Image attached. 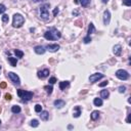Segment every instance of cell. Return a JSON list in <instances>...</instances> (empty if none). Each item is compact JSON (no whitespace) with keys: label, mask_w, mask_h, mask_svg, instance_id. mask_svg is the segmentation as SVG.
<instances>
[{"label":"cell","mask_w":131,"mask_h":131,"mask_svg":"<svg viewBox=\"0 0 131 131\" xmlns=\"http://www.w3.org/2000/svg\"><path fill=\"white\" fill-rule=\"evenodd\" d=\"M61 37V34L60 31H57L56 29H49L48 31H46L45 33H44V38L47 40H57L60 39Z\"/></svg>","instance_id":"1"},{"label":"cell","mask_w":131,"mask_h":131,"mask_svg":"<svg viewBox=\"0 0 131 131\" xmlns=\"http://www.w3.org/2000/svg\"><path fill=\"white\" fill-rule=\"evenodd\" d=\"M24 23H25V18L20 15V13H15V15H13V20H12V26L15 27V28H20Z\"/></svg>","instance_id":"2"},{"label":"cell","mask_w":131,"mask_h":131,"mask_svg":"<svg viewBox=\"0 0 131 131\" xmlns=\"http://www.w3.org/2000/svg\"><path fill=\"white\" fill-rule=\"evenodd\" d=\"M49 4H44L40 7V18L44 20H49Z\"/></svg>","instance_id":"3"},{"label":"cell","mask_w":131,"mask_h":131,"mask_svg":"<svg viewBox=\"0 0 131 131\" xmlns=\"http://www.w3.org/2000/svg\"><path fill=\"white\" fill-rule=\"evenodd\" d=\"M18 95L20 96V97L23 98L24 101H30V99L33 97V92L25 91V90H22V89H19V90H18Z\"/></svg>","instance_id":"4"},{"label":"cell","mask_w":131,"mask_h":131,"mask_svg":"<svg viewBox=\"0 0 131 131\" xmlns=\"http://www.w3.org/2000/svg\"><path fill=\"white\" fill-rule=\"evenodd\" d=\"M116 77L120 80H127L129 78V74L125 70H118L116 72Z\"/></svg>","instance_id":"5"},{"label":"cell","mask_w":131,"mask_h":131,"mask_svg":"<svg viewBox=\"0 0 131 131\" xmlns=\"http://www.w3.org/2000/svg\"><path fill=\"white\" fill-rule=\"evenodd\" d=\"M8 77H9V79L11 80V82L13 84H15V85H20V80L19 76L16 75L15 73H13V72H9Z\"/></svg>","instance_id":"6"},{"label":"cell","mask_w":131,"mask_h":131,"mask_svg":"<svg viewBox=\"0 0 131 131\" xmlns=\"http://www.w3.org/2000/svg\"><path fill=\"white\" fill-rule=\"evenodd\" d=\"M103 78V74L101 73H95V74H92L90 77H89V81L91 82V83H95V82H97L99 79Z\"/></svg>","instance_id":"7"},{"label":"cell","mask_w":131,"mask_h":131,"mask_svg":"<svg viewBox=\"0 0 131 131\" xmlns=\"http://www.w3.org/2000/svg\"><path fill=\"white\" fill-rule=\"evenodd\" d=\"M110 22H111V12H110V10H105V12H103V24L106 26L109 25Z\"/></svg>","instance_id":"8"},{"label":"cell","mask_w":131,"mask_h":131,"mask_svg":"<svg viewBox=\"0 0 131 131\" xmlns=\"http://www.w3.org/2000/svg\"><path fill=\"white\" fill-rule=\"evenodd\" d=\"M60 45L58 44H48V45L45 47V49H47L50 52H56V51L60 49Z\"/></svg>","instance_id":"9"},{"label":"cell","mask_w":131,"mask_h":131,"mask_svg":"<svg viewBox=\"0 0 131 131\" xmlns=\"http://www.w3.org/2000/svg\"><path fill=\"white\" fill-rule=\"evenodd\" d=\"M113 52H114V54H115V55H117V56L121 55V53H122V47H121V45L117 44V45L114 46V48H113Z\"/></svg>","instance_id":"10"},{"label":"cell","mask_w":131,"mask_h":131,"mask_svg":"<svg viewBox=\"0 0 131 131\" xmlns=\"http://www.w3.org/2000/svg\"><path fill=\"white\" fill-rule=\"evenodd\" d=\"M48 75H49V70H48V69H44V70L38 72V77L41 78V79L46 78Z\"/></svg>","instance_id":"11"},{"label":"cell","mask_w":131,"mask_h":131,"mask_svg":"<svg viewBox=\"0 0 131 131\" xmlns=\"http://www.w3.org/2000/svg\"><path fill=\"white\" fill-rule=\"evenodd\" d=\"M53 105H54L55 108L60 109V108H63V106H65L66 102H65V101H63V99H56V101H54Z\"/></svg>","instance_id":"12"},{"label":"cell","mask_w":131,"mask_h":131,"mask_svg":"<svg viewBox=\"0 0 131 131\" xmlns=\"http://www.w3.org/2000/svg\"><path fill=\"white\" fill-rule=\"evenodd\" d=\"M34 50H35V52L37 54H44V53H45V51H46L45 47H43V46H41V45L36 46L35 48H34Z\"/></svg>","instance_id":"13"},{"label":"cell","mask_w":131,"mask_h":131,"mask_svg":"<svg viewBox=\"0 0 131 131\" xmlns=\"http://www.w3.org/2000/svg\"><path fill=\"white\" fill-rule=\"evenodd\" d=\"M40 118H41V120H43V121H47V120L49 119V114H48L47 111H41Z\"/></svg>","instance_id":"14"},{"label":"cell","mask_w":131,"mask_h":131,"mask_svg":"<svg viewBox=\"0 0 131 131\" xmlns=\"http://www.w3.org/2000/svg\"><path fill=\"white\" fill-rule=\"evenodd\" d=\"M80 115H81V108L80 106H75L73 112V117L74 118H79Z\"/></svg>","instance_id":"15"},{"label":"cell","mask_w":131,"mask_h":131,"mask_svg":"<svg viewBox=\"0 0 131 131\" xmlns=\"http://www.w3.org/2000/svg\"><path fill=\"white\" fill-rule=\"evenodd\" d=\"M70 86V82L69 81H63L60 83V88L61 89V90H65L67 87H69Z\"/></svg>","instance_id":"16"},{"label":"cell","mask_w":131,"mask_h":131,"mask_svg":"<svg viewBox=\"0 0 131 131\" xmlns=\"http://www.w3.org/2000/svg\"><path fill=\"white\" fill-rule=\"evenodd\" d=\"M109 96H110V92L108 90H101V97L103 98V99H106V98H109Z\"/></svg>","instance_id":"17"},{"label":"cell","mask_w":131,"mask_h":131,"mask_svg":"<svg viewBox=\"0 0 131 131\" xmlns=\"http://www.w3.org/2000/svg\"><path fill=\"white\" fill-rule=\"evenodd\" d=\"M95 32V28H94V25L92 23L89 24V27H88V36H90V34H93Z\"/></svg>","instance_id":"18"},{"label":"cell","mask_w":131,"mask_h":131,"mask_svg":"<svg viewBox=\"0 0 131 131\" xmlns=\"http://www.w3.org/2000/svg\"><path fill=\"white\" fill-rule=\"evenodd\" d=\"M98 118H99V112L98 111H93L91 113V119L92 120L95 121V120H97Z\"/></svg>","instance_id":"19"},{"label":"cell","mask_w":131,"mask_h":131,"mask_svg":"<svg viewBox=\"0 0 131 131\" xmlns=\"http://www.w3.org/2000/svg\"><path fill=\"white\" fill-rule=\"evenodd\" d=\"M8 60H9V63H10V65H11L12 67H16V64H18V60H16V58L9 56V57H8Z\"/></svg>","instance_id":"20"},{"label":"cell","mask_w":131,"mask_h":131,"mask_svg":"<svg viewBox=\"0 0 131 131\" xmlns=\"http://www.w3.org/2000/svg\"><path fill=\"white\" fill-rule=\"evenodd\" d=\"M20 106H13L12 108H11V112L13 113V114H19V113H20Z\"/></svg>","instance_id":"21"},{"label":"cell","mask_w":131,"mask_h":131,"mask_svg":"<svg viewBox=\"0 0 131 131\" xmlns=\"http://www.w3.org/2000/svg\"><path fill=\"white\" fill-rule=\"evenodd\" d=\"M93 103H94V106H102V99L101 98H94V101H93Z\"/></svg>","instance_id":"22"},{"label":"cell","mask_w":131,"mask_h":131,"mask_svg":"<svg viewBox=\"0 0 131 131\" xmlns=\"http://www.w3.org/2000/svg\"><path fill=\"white\" fill-rule=\"evenodd\" d=\"M44 89H45V90H46L47 94H51V93H52V90H53V88H52V86H51V85L44 86Z\"/></svg>","instance_id":"23"},{"label":"cell","mask_w":131,"mask_h":131,"mask_svg":"<svg viewBox=\"0 0 131 131\" xmlns=\"http://www.w3.org/2000/svg\"><path fill=\"white\" fill-rule=\"evenodd\" d=\"M30 125L32 127H34V128H35V127H38V126H39V121L36 120V119H34V120H32V121L30 122Z\"/></svg>","instance_id":"24"},{"label":"cell","mask_w":131,"mask_h":131,"mask_svg":"<svg viewBox=\"0 0 131 131\" xmlns=\"http://www.w3.org/2000/svg\"><path fill=\"white\" fill-rule=\"evenodd\" d=\"M15 55L18 56V57H20V58H22L23 56H24V52L22 50H19V49H15Z\"/></svg>","instance_id":"25"},{"label":"cell","mask_w":131,"mask_h":131,"mask_svg":"<svg viewBox=\"0 0 131 131\" xmlns=\"http://www.w3.org/2000/svg\"><path fill=\"white\" fill-rule=\"evenodd\" d=\"M80 3H81L82 6L86 7V6L89 5V3H90V0H80Z\"/></svg>","instance_id":"26"},{"label":"cell","mask_w":131,"mask_h":131,"mask_svg":"<svg viewBox=\"0 0 131 131\" xmlns=\"http://www.w3.org/2000/svg\"><path fill=\"white\" fill-rule=\"evenodd\" d=\"M41 111H42V106H41V105H36L35 106V112L40 113Z\"/></svg>","instance_id":"27"},{"label":"cell","mask_w":131,"mask_h":131,"mask_svg":"<svg viewBox=\"0 0 131 131\" xmlns=\"http://www.w3.org/2000/svg\"><path fill=\"white\" fill-rule=\"evenodd\" d=\"M8 20H9V18H8L7 15H2V22L3 23H8Z\"/></svg>","instance_id":"28"},{"label":"cell","mask_w":131,"mask_h":131,"mask_svg":"<svg viewBox=\"0 0 131 131\" xmlns=\"http://www.w3.org/2000/svg\"><path fill=\"white\" fill-rule=\"evenodd\" d=\"M83 42L85 43V44H87V43H89V42H91V38H90V36H86L84 39H83Z\"/></svg>","instance_id":"29"},{"label":"cell","mask_w":131,"mask_h":131,"mask_svg":"<svg viewBox=\"0 0 131 131\" xmlns=\"http://www.w3.org/2000/svg\"><path fill=\"white\" fill-rule=\"evenodd\" d=\"M118 91L120 92V93H124V92L126 91V87L125 86H120V87L118 88Z\"/></svg>","instance_id":"30"},{"label":"cell","mask_w":131,"mask_h":131,"mask_svg":"<svg viewBox=\"0 0 131 131\" xmlns=\"http://www.w3.org/2000/svg\"><path fill=\"white\" fill-rule=\"evenodd\" d=\"M6 10V7H5V5H3V4H0V15L1 13H3Z\"/></svg>","instance_id":"31"},{"label":"cell","mask_w":131,"mask_h":131,"mask_svg":"<svg viewBox=\"0 0 131 131\" xmlns=\"http://www.w3.org/2000/svg\"><path fill=\"white\" fill-rule=\"evenodd\" d=\"M123 5L130 6L131 5V0H123Z\"/></svg>","instance_id":"32"},{"label":"cell","mask_w":131,"mask_h":131,"mask_svg":"<svg viewBox=\"0 0 131 131\" xmlns=\"http://www.w3.org/2000/svg\"><path fill=\"white\" fill-rule=\"evenodd\" d=\"M49 83H50V84L56 83V78H55V77H51V78L49 79Z\"/></svg>","instance_id":"33"},{"label":"cell","mask_w":131,"mask_h":131,"mask_svg":"<svg viewBox=\"0 0 131 131\" xmlns=\"http://www.w3.org/2000/svg\"><path fill=\"white\" fill-rule=\"evenodd\" d=\"M4 97H5V99H6V101H11L12 96H11V94H9V93H6Z\"/></svg>","instance_id":"34"},{"label":"cell","mask_w":131,"mask_h":131,"mask_svg":"<svg viewBox=\"0 0 131 131\" xmlns=\"http://www.w3.org/2000/svg\"><path fill=\"white\" fill-rule=\"evenodd\" d=\"M109 84V82L108 81H105V82H102V83L99 84V87H105V86H106Z\"/></svg>","instance_id":"35"},{"label":"cell","mask_w":131,"mask_h":131,"mask_svg":"<svg viewBox=\"0 0 131 131\" xmlns=\"http://www.w3.org/2000/svg\"><path fill=\"white\" fill-rule=\"evenodd\" d=\"M58 12H60V9H58V7H55V8H54V10H53V15L55 16Z\"/></svg>","instance_id":"36"},{"label":"cell","mask_w":131,"mask_h":131,"mask_svg":"<svg viewBox=\"0 0 131 131\" xmlns=\"http://www.w3.org/2000/svg\"><path fill=\"white\" fill-rule=\"evenodd\" d=\"M6 87V83L5 82H2L1 84H0V88H5Z\"/></svg>","instance_id":"37"},{"label":"cell","mask_w":131,"mask_h":131,"mask_svg":"<svg viewBox=\"0 0 131 131\" xmlns=\"http://www.w3.org/2000/svg\"><path fill=\"white\" fill-rule=\"evenodd\" d=\"M101 1H102L103 3H108V2H109V0H101Z\"/></svg>","instance_id":"38"},{"label":"cell","mask_w":131,"mask_h":131,"mask_svg":"<svg viewBox=\"0 0 131 131\" xmlns=\"http://www.w3.org/2000/svg\"><path fill=\"white\" fill-rule=\"evenodd\" d=\"M33 1H35V2H37V1H39V0H33Z\"/></svg>","instance_id":"39"},{"label":"cell","mask_w":131,"mask_h":131,"mask_svg":"<svg viewBox=\"0 0 131 131\" xmlns=\"http://www.w3.org/2000/svg\"><path fill=\"white\" fill-rule=\"evenodd\" d=\"M0 71H1V66H0Z\"/></svg>","instance_id":"40"},{"label":"cell","mask_w":131,"mask_h":131,"mask_svg":"<svg viewBox=\"0 0 131 131\" xmlns=\"http://www.w3.org/2000/svg\"><path fill=\"white\" fill-rule=\"evenodd\" d=\"M0 113H1V108H0Z\"/></svg>","instance_id":"41"},{"label":"cell","mask_w":131,"mask_h":131,"mask_svg":"<svg viewBox=\"0 0 131 131\" xmlns=\"http://www.w3.org/2000/svg\"><path fill=\"white\" fill-rule=\"evenodd\" d=\"M0 124H1V120H0Z\"/></svg>","instance_id":"42"}]
</instances>
